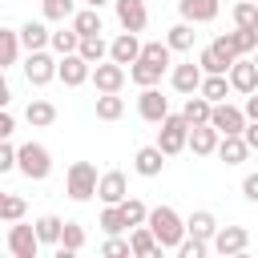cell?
<instances>
[{
	"instance_id": "1",
	"label": "cell",
	"mask_w": 258,
	"mask_h": 258,
	"mask_svg": "<svg viewBox=\"0 0 258 258\" xmlns=\"http://www.w3.org/2000/svg\"><path fill=\"white\" fill-rule=\"evenodd\" d=\"M145 226H149V234L157 238L161 250H177V242L185 238V218L173 206H153L149 218H145Z\"/></svg>"
},
{
	"instance_id": "2",
	"label": "cell",
	"mask_w": 258,
	"mask_h": 258,
	"mask_svg": "<svg viewBox=\"0 0 258 258\" xmlns=\"http://www.w3.org/2000/svg\"><path fill=\"white\" fill-rule=\"evenodd\" d=\"M16 169H20L28 181H44V177L52 173V153H48V145H40V141L16 145Z\"/></svg>"
},
{
	"instance_id": "3",
	"label": "cell",
	"mask_w": 258,
	"mask_h": 258,
	"mask_svg": "<svg viewBox=\"0 0 258 258\" xmlns=\"http://www.w3.org/2000/svg\"><path fill=\"white\" fill-rule=\"evenodd\" d=\"M97 165L93 161H73L69 165V173H64V194L73 198V202H89L93 194H97Z\"/></svg>"
},
{
	"instance_id": "4",
	"label": "cell",
	"mask_w": 258,
	"mask_h": 258,
	"mask_svg": "<svg viewBox=\"0 0 258 258\" xmlns=\"http://www.w3.org/2000/svg\"><path fill=\"white\" fill-rule=\"evenodd\" d=\"M161 129H157V149L165 153V157H173V153H181L185 149V133H189V125H185V117L181 113H165L161 121H157Z\"/></svg>"
},
{
	"instance_id": "5",
	"label": "cell",
	"mask_w": 258,
	"mask_h": 258,
	"mask_svg": "<svg viewBox=\"0 0 258 258\" xmlns=\"http://www.w3.org/2000/svg\"><path fill=\"white\" fill-rule=\"evenodd\" d=\"M246 246H250V230L246 226H218L214 238H210V250L222 254V258H238V254H246Z\"/></svg>"
},
{
	"instance_id": "6",
	"label": "cell",
	"mask_w": 258,
	"mask_h": 258,
	"mask_svg": "<svg viewBox=\"0 0 258 258\" xmlns=\"http://www.w3.org/2000/svg\"><path fill=\"white\" fill-rule=\"evenodd\" d=\"M24 81H28L32 89H44L48 81H56V56H52L48 48L28 52V56H24Z\"/></svg>"
},
{
	"instance_id": "7",
	"label": "cell",
	"mask_w": 258,
	"mask_h": 258,
	"mask_svg": "<svg viewBox=\"0 0 258 258\" xmlns=\"http://www.w3.org/2000/svg\"><path fill=\"white\" fill-rule=\"evenodd\" d=\"M8 250H12V258H36L40 254V238H36V230L24 218L8 222Z\"/></svg>"
},
{
	"instance_id": "8",
	"label": "cell",
	"mask_w": 258,
	"mask_h": 258,
	"mask_svg": "<svg viewBox=\"0 0 258 258\" xmlns=\"http://www.w3.org/2000/svg\"><path fill=\"white\" fill-rule=\"evenodd\" d=\"M125 64H117V60H97L93 69H89V81L97 85V93H121L125 89Z\"/></svg>"
},
{
	"instance_id": "9",
	"label": "cell",
	"mask_w": 258,
	"mask_h": 258,
	"mask_svg": "<svg viewBox=\"0 0 258 258\" xmlns=\"http://www.w3.org/2000/svg\"><path fill=\"white\" fill-rule=\"evenodd\" d=\"M89 60L81 56V52H64V56H56V81L60 85H69V89H81L85 81H89Z\"/></svg>"
},
{
	"instance_id": "10",
	"label": "cell",
	"mask_w": 258,
	"mask_h": 258,
	"mask_svg": "<svg viewBox=\"0 0 258 258\" xmlns=\"http://www.w3.org/2000/svg\"><path fill=\"white\" fill-rule=\"evenodd\" d=\"M226 81H230V93H254L258 89V69H254V60L250 56H238L230 69H226Z\"/></svg>"
},
{
	"instance_id": "11",
	"label": "cell",
	"mask_w": 258,
	"mask_h": 258,
	"mask_svg": "<svg viewBox=\"0 0 258 258\" xmlns=\"http://www.w3.org/2000/svg\"><path fill=\"white\" fill-rule=\"evenodd\" d=\"M113 12H117V24L125 32H141L149 24V8L145 0H113Z\"/></svg>"
},
{
	"instance_id": "12",
	"label": "cell",
	"mask_w": 258,
	"mask_h": 258,
	"mask_svg": "<svg viewBox=\"0 0 258 258\" xmlns=\"http://www.w3.org/2000/svg\"><path fill=\"white\" fill-rule=\"evenodd\" d=\"M210 125L226 137V133H242V125H246V113L238 109V105H230V101H218L214 109H210Z\"/></svg>"
},
{
	"instance_id": "13",
	"label": "cell",
	"mask_w": 258,
	"mask_h": 258,
	"mask_svg": "<svg viewBox=\"0 0 258 258\" xmlns=\"http://www.w3.org/2000/svg\"><path fill=\"white\" fill-rule=\"evenodd\" d=\"M137 113H141V121H153V125L169 113V101L161 97L157 85H145V89H141V97H137Z\"/></svg>"
},
{
	"instance_id": "14",
	"label": "cell",
	"mask_w": 258,
	"mask_h": 258,
	"mask_svg": "<svg viewBox=\"0 0 258 258\" xmlns=\"http://www.w3.org/2000/svg\"><path fill=\"white\" fill-rule=\"evenodd\" d=\"M218 129L210 125V121H202V125H189V133H185V149H194L198 157H210L214 149H218Z\"/></svg>"
},
{
	"instance_id": "15",
	"label": "cell",
	"mask_w": 258,
	"mask_h": 258,
	"mask_svg": "<svg viewBox=\"0 0 258 258\" xmlns=\"http://www.w3.org/2000/svg\"><path fill=\"white\" fill-rule=\"evenodd\" d=\"M177 12L189 24H210V20H218L222 0H177Z\"/></svg>"
},
{
	"instance_id": "16",
	"label": "cell",
	"mask_w": 258,
	"mask_h": 258,
	"mask_svg": "<svg viewBox=\"0 0 258 258\" xmlns=\"http://www.w3.org/2000/svg\"><path fill=\"white\" fill-rule=\"evenodd\" d=\"M125 194H129V181H125V173H121V169H109V173H101V177H97V198H101L105 206H117Z\"/></svg>"
},
{
	"instance_id": "17",
	"label": "cell",
	"mask_w": 258,
	"mask_h": 258,
	"mask_svg": "<svg viewBox=\"0 0 258 258\" xmlns=\"http://www.w3.org/2000/svg\"><path fill=\"white\" fill-rule=\"evenodd\" d=\"M137 56H141V40H137V32H121V36L109 40V60H117V64H133Z\"/></svg>"
},
{
	"instance_id": "18",
	"label": "cell",
	"mask_w": 258,
	"mask_h": 258,
	"mask_svg": "<svg viewBox=\"0 0 258 258\" xmlns=\"http://www.w3.org/2000/svg\"><path fill=\"white\" fill-rule=\"evenodd\" d=\"M133 169H137L141 177H161V169H165V153H161L157 145H141V149L133 153Z\"/></svg>"
},
{
	"instance_id": "19",
	"label": "cell",
	"mask_w": 258,
	"mask_h": 258,
	"mask_svg": "<svg viewBox=\"0 0 258 258\" xmlns=\"http://www.w3.org/2000/svg\"><path fill=\"white\" fill-rule=\"evenodd\" d=\"M16 32H20V48H24V52L48 48V20H24Z\"/></svg>"
},
{
	"instance_id": "20",
	"label": "cell",
	"mask_w": 258,
	"mask_h": 258,
	"mask_svg": "<svg viewBox=\"0 0 258 258\" xmlns=\"http://www.w3.org/2000/svg\"><path fill=\"white\" fill-rule=\"evenodd\" d=\"M169 85H173L181 97H189V93H198V85H202V69H198L194 60H185V64H173V73H169Z\"/></svg>"
},
{
	"instance_id": "21",
	"label": "cell",
	"mask_w": 258,
	"mask_h": 258,
	"mask_svg": "<svg viewBox=\"0 0 258 258\" xmlns=\"http://www.w3.org/2000/svg\"><path fill=\"white\" fill-rule=\"evenodd\" d=\"M226 165H242L246 157H250V145L242 141V133H226V137H218V149H214Z\"/></svg>"
},
{
	"instance_id": "22",
	"label": "cell",
	"mask_w": 258,
	"mask_h": 258,
	"mask_svg": "<svg viewBox=\"0 0 258 258\" xmlns=\"http://www.w3.org/2000/svg\"><path fill=\"white\" fill-rule=\"evenodd\" d=\"M129 250L133 258H161V246L149 234V226H129Z\"/></svg>"
},
{
	"instance_id": "23",
	"label": "cell",
	"mask_w": 258,
	"mask_h": 258,
	"mask_svg": "<svg viewBox=\"0 0 258 258\" xmlns=\"http://www.w3.org/2000/svg\"><path fill=\"white\" fill-rule=\"evenodd\" d=\"M77 250H85V226H81V222H60L56 254H60V258H73Z\"/></svg>"
},
{
	"instance_id": "24",
	"label": "cell",
	"mask_w": 258,
	"mask_h": 258,
	"mask_svg": "<svg viewBox=\"0 0 258 258\" xmlns=\"http://www.w3.org/2000/svg\"><path fill=\"white\" fill-rule=\"evenodd\" d=\"M69 24L77 28V36H97V32H105L101 8H81V12H73V16H69Z\"/></svg>"
},
{
	"instance_id": "25",
	"label": "cell",
	"mask_w": 258,
	"mask_h": 258,
	"mask_svg": "<svg viewBox=\"0 0 258 258\" xmlns=\"http://www.w3.org/2000/svg\"><path fill=\"white\" fill-rule=\"evenodd\" d=\"M198 93H202L210 105L226 101V97H230V81H226V73H202V85H198Z\"/></svg>"
},
{
	"instance_id": "26",
	"label": "cell",
	"mask_w": 258,
	"mask_h": 258,
	"mask_svg": "<svg viewBox=\"0 0 258 258\" xmlns=\"http://www.w3.org/2000/svg\"><path fill=\"white\" fill-rule=\"evenodd\" d=\"M24 121H28L32 129H48V125L56 121V105L44 101V97H36V101H28V109H24Z\"/></svg>"
},
{
	"instance_id": "27",
	"label": "cell",
	"mask_w": 258,
	"mask_h": 258,
	"mask_svg": "<svg viewBox=\"0 0 258 258\" xmlns=\"http://www.w3.org/2000/svg\"><path fill=\"white\" fill-rule=\"evenodd\" d=\"M214 230H218L214 210H194V214L185 218V234H194V238H202V242H210V238H214Z\"/></svg>"
},
{
	"instance_id": "28",
	"label": "cell",
	"mask_w": 258,
	"mask_h": 258,
	"mask_svg": "<svg viewBox=\"0 0 258 258\" xmlns=\"http://www.w3.org/2000/svg\"><path fill=\"white\" fill-rule=\"evenodd\" d=\"M194 40H198V32H194V24H189V20H177V24L165 32V44H169L173 52H189V48H194Z\"/></svg>"
},
{
	"instance_id": "29",
	"label": "cell",
	"mask_w": 258,
	"mask_h": 258,
	"mask_svg": "<svg viewBox=\"0 0 258 258\" xmlns=\"http://www.w3.org/2000/svg\"><path fill=\"white\" fill-rule=\"evenodd\" d=\"M125 73H129V81H133L137 89H145V85H157L165 69H161V64H149V60H141V56H137V60L125 69Z\"/></svg>"
},
{
	"instance_id": "30",
	"label": "cell",
	"mask_w": 258,
	"mask_h": 258,
	"mask_svg": "<svg viewBox=\"0 0 258 258\" xmlns=\"http://www.w3.org/2000/svg\"><path fill=\"white\" fill-rule=\"evenodd\" d=\"M16 56H20V32L0 24V69H12Z\"/></svg>"
},
{
	"instance_id": "31",
	"label": "cell",
	"mask_w": 258,
	"mask_h": 258,
	"mask_svg": "<svg viewBox=\"0 0 258 258\" xmlns=\"http://www.w3.org/2000/svg\"><path fill=\"white\" fill-rule=\"evenodd\" d=\"M210 101L202 97V93H189L185 97V109H181V117H185V125H202V121H210Z\"/></svg>"
},
{
	"instance_id": "32",
	"label": "cell",
	"mask_w": 258,
	"mask_h": 258,
	"mask_svg": "<svg viewBox=\"0 0 258 258\" xmlns=\"http://www.w3.org/2000/svg\"><path fill=\"white\" fill-rule=\"evenodd\" d=\"M32 230H36L40 246H56V242H60V218H56V214H40V218L32 222Z\"/></svg>"
},
{
	"instance_id": "33",
	"label": "cell",
	"mask_w": 258,
	"mask_h": 258,
	"mask_svg": "<svg viewBox=\"0 0 258 258\" xmlns=\"http://www.w3.org/2000/svg\"><path fill=\"white\" fill-rule=\"evenodd\" d=\"M77 44H81V36H77V28L69 24V28H56V32H48V48L56 52V56H64V52H77Z\"/></svg>"
},
{
	"instance_id": "34",
	"label": "cell",
	"mask_w": 258,
	"mask_h": 258,
	"mask_svg": "<svg viewBox=\"0 0 258 258\" xmlns=\"http://www.w3.org/2000/svg\"><path fill=\"white\" fill-rule=\"evenodd\" d=\"M73 12H77V0H44V4H40V16H44L48 24H64Z\"/></svg>"
},
{
	"instance_id": "35",
	"label": "cell",
	"mask_w": 258,
	"mask_h": 258,
	"mask_svg": "<svg viewBox=\"0 0 258 258\" xmlns=\"http://www.w3.org/2000/svg\"><path fill=\"white\" fill-rule=\"evenodd\" d=\"M77 52H81V56H85L89 64H97V60H105V56H109V44H105V36L97 32V36H81Z\"/></svg>"
},
{
	"instance_id": "36",
	"label": "cell",
	"mask_w": 258,
	"mask_h": 258,
	"mask_svg": "<svg viewBox=\"0 0 258 258\" xmlns=\"http://www.w3.org/2000/svg\"><path fill=\"white\" fill-rule=\"evenodd\" d=\"M141 60H149V64H161V69H169V64H173V48H169L165 40H149V44H141Z\"/></svg>"
},
{
	"instance_id": "37",
	"label": "cell",
	"mask_w": 258,
	"mask_h": 258,
	"mask_svg": "<svg viewBox=\"0 0 258 258\" xmlns=\"http://www.w3.org/2000/svg\"><path fill=\"white\" fill-rule=\"evenodd\" d=\"M117 206H121V214H125V226H145V218H149V206H145L141 198H129V194H125Z\"/></svg>"
},
{
	"instance_id": "38",
	"label": "cell",
	"mask_w": 258,
	"mask_h": 258,
	"mask_svg": "<svg viewBox=\"0 0 258 258\" xmlns=\"http://www.w3.org/2000/svg\"><path fill=\"white\" fill-rule=\"evenodd\" d=\"M230 20H234V28H258V4L254 0H238L230 8Z\"/></svg>"
},
{
	"instance_id": "39",
	"label": "cell",
	"mask_w": 258,
	"mask_h": 258,
	"mask_svg": "<svg viewBox=\"0 0 258 258\" xmlns=\"http://www.w3.org/2000/svg\"><path fill=\"white\" fill-rule=\"evenodd\" d=\"M121 113H125V101L117 93H97V117L101 121H117Z\"/></svg>"
},
{
	"instance_id": "40",
	"label": "cell",
	"mask_w": 258,
	"mask_h": 258,
	"mask_svg": "<svg viewBox=\"0 0 258 258\" xmlns=\"http://www.w3.org/2000/svg\"><path fill=\"white\" fill-rule=\"evenodd\" d=\"M226 36H230V44H234L238 56H250V52L258 48V28H234V32H226Z\"/></svg>"
},
{
	"instance_id": "41",
	"label": "cell",
	"mask_w": 258,
	"mask_h": 258,
	"mask_svg": "<svg viewBox=\"0 0 258 258\" xmlns=\"http://www.w3.org/2000/svg\"><path fill=\"white\" fill-rule=\"evenodd\" d=\"M24 214H28L24 198H16V194H4V202H0V222L8 226V222H20Z\"/></svg>"
},
{
	"instance_id": "42",
	"label": "cell",
	"mask_w": 258,
	"mask_h": 258,
	"mask_svg": "<svg viewBox=\"0 0 258 258\" xmlns=\"http://www.w3.org/2000/svg\"><path fill=\"white\" fill-rule=\"evenodd\" d=\"M97 226H101L105 234H121V230H129V226H125V214H121V206H105Z\"/></svg>"
},
{
	"instance_id": "43",
	"label": "cell",
	"mask_w": 258,
	"mask_h": 258,
	"mask_svg": "<svg viewBox=\"0 0 258 258\" xmlns=\"http://www.w3.org/2000/svg\"><path fill=\"white\" fill-rule=\"evenodd\" d=\"M101 254H105V258H133L129 238H121V234H109V238H105V246H101Z\"/></svg>"
},
{
	"instance_id": "44",
	"label": "cell",
	"mask_w": 258,
	"mask_h": 258,
	"mask_svg": "<svg viewBox=\"0 0 258 258\" xmlns=\"http://www.w3.org/2000/svg\"><path fill=\"white\" fill-rule=\"evenodd\" d=\"M177 254H181V258H206V254H210V242H202V238L185 234V238L177 242Z\"/></svg>"
},
{
	"instance_id": "45",
	"label": "cell",
	"mask_w": 258,
	"mask_h": 258,
	"mask_svg": "<svg viewBox=\"0 0 258 258\" xmlns=\"http://www.w3.org/2000/svg\"><path fill=\"white\" fill-rule=\"evenodd\" d=\"M198 69H202V73H226L230 64H226V60H222V56H218L210 44H206V48L198 52Z\"/></svg>"
},
{
	"instance_id": "46",
	"label": "cell",
	"mask_w": 258,
	"mask_h": 258,
	"mask_svg": "<svg viewBox=\"0 0 258 258\" xmlns=\"http://www.w3.org/2000/svg\"><path fill=\"white\" fill-rule=\"evenodd\" d=\"M16 169V145L12 137H0V173H12Z\"/></svg>"
},
{
	"instance_id": "47",
	"label": "cell",
	"mask_w": 258,
	"mask_h": 258,
	"mask_svg": "<svg viewBox=\"0 0 258 258\" xmlns=\"http://www.w3.org/2000/svg\"><path fill=\"white\" fill-rule=\"evenodd\" d=\"M210 48H214L226 64H234V60H238V52H234V44H230V36H226V32H222V36H214V40H210Z\"/></svg>"
},
{
	"instance_id": "48",
	"label": "cell",
	"mask_w": 258,
	"mask_h": 258,
	"mask_svg": "<svg viewBox=\"0 0 258 258\" xmlns=\"http://www.w3.org/2000/svg\"><path fill=\"white\" fill-rule=\"evenodd\" d=\"M242 198L246 202H258V173H246L242 177Z\"/></svg>"
},
{
	"instance_id": "49",
	"label": "cell",
	"mask_w": 258,
	"mask_h": 258,
	"mask_svg": "<svg viewBox=\"0 0 258 258\" xmlns=\"http://www.w3.org/2000/svg\"><path fill=\"white\" fill-rule=\"evenodd\" d=\"M242 141L250 145V153L258 149V121H246V125H242Z\"/></svg>"
},
{
	"instance_id": "50",
	"label": "cell",
	"mask_w": 258,
	"mask_h": 258,
	"mask_svg": "<svg viewBox=\"0 0 258 258\" xmlns=\"http://www.w3.org/2000/svg\"><path fill=\"white\" fill-rule=\"evenodd\" d=\"M12 133H16V117L8 109H0V137H12Z\"/></svg>"
},
{
	"instance_id": "51",
	"label": "cell",
	"mask_w": 258,
	"mask_h": 258,
	"mask_svg": "<svg viewBox=\"0 0 258 258\" xmlns=\"http://www.w3.org/2000/svg\"><path fill=\"white\" fill-rule=\"evenodd\" d=\"M246 121H258V93H246V105H242Z\"/></svg>"
},
{
	"instance_id": "52",
	"label": "cell",
	"mask_w": 258,
	"mask_h": 258,
	"mask_svg": "<svg viewBox=\"0 0 258 258\" xmlns=\"http://www.w3.org/2000/svg\"><path fill=\"white\" fill-rule=\"evenodd\" d=\"M8 101H12V89H8V77L0 69V109H8Z\"/></svg>"
},
{
	"instance_id": "53",
	"label": "cell",
	"mask_w": 258,
	"mask_h": 258,
	"mask_svg": "<svg viewBox=\"0 0 258 258\" xmlns=\"http://www.w3.org/2000/svg\"><path fill=\"white\" fill-rule=\"evenodd\" d=\"M89 8H105V4H113V0H85Z\"/></svg>"
},
{
	"instance_id": "54",
	"label": "cell",
	"mask_w": 258,
	"mask_h": 258,
	"mask_svg": "<svg viewBox=\"0 0 258 258\" xmlns=\"http://www.w3.org/2000/svg\"><path fill=\"white\" fill-rule=\"evenodd\" d=\"M250 60H254V69H258V48H254V56H250Z\"/></svg>"
},
{
	"instance_id": "55",
	"label": "cell",
	"mask_w": 258,
	"mask_h": 258,
	"mask_svg": "<svg viewBox=\"0 0 258 258\" xmlns=\"http://www.w3.org/2000/svg\"><path fill=\"white\" fill-rule=\"evenodd\" d=\"M0 202H4V194H0Z\"/></svg>"
},
{
	"instance_id": "56",
	"label": "cell",
	"mask_w": 258,
	"mask_h": 258,
	"mask_svg": "<svg viewBox=\"0 0 258 258\" xmlns=\"http://www.w3.org/2000/svg\"><path fill=\"white\" fill-rule=\"evenodd\" d=\"M254 93H258V89H254Z\"/></svg>"
},
{
	"instance_id": "57",
	"label": "cell",
	"mask_w": 258,
	"mask_h": 258,
	"mask_svg": "<svg viewBox=\"0 0 258 258\" xmlns=\"http://www.w3.org/2000/svg\"><path fill=\"white\" fill-rule=\"evenodd\" d=\"M254 4H258V0H254Z\"/></svg>"
},
{
	"instance_id": "58",
	"label": "cell",
	"mask_w": 258,
	"mask_h": 258,
	"mask_svg": "<svg viewBox=\"0 0 258 258\" xmlns=\"http://www.w3.org/2000/svg\"><path fill=\"white\" fill-rule=\"evenodd\" d=\"M0 226H4V222H0Z\"/></svg>"
}]
</instances>
